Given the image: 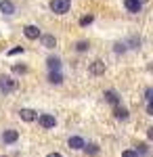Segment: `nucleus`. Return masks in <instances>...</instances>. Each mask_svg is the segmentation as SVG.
<instances>
[{"mask_svg": "<svg viewBox=\"0 0 153 157\" xmlns=\"http://www.w3.org/2000/svg\"><path fill=\"white\" fill-rule=\"evenodd\" d=\"M17 80L11 78V75H0V92L2 94H9V92H15L17 90Z\"/></svg>", "mask_w": 153, "mask_h": 157, "instance_id": "f257e3e1", "label": "nucleus"}, {"mask_svg": "<svg viewBox=\"0 0 153 157\" xmlns=\"http://www.w3.org/2000/svg\"><path fill=\"white\" fill-rule=\"evenodd\" d=\"M71 9V0H50V11L55 15H65Z\"/></svg>", "mask_w": 153, "mask_h": 157, "instance_id": "f03ea898", "label": "nucleus"}, {"mask_svg": "<svg viewBox=\"0 0 153 157\" xmlns=\"http://www.w3.org/2000/svg\"><path fill=\"white\" fill-rule=\"evenodd\" d=\"M38 124H40L44 130H50V128L57 126V120H55V115H50V113H42V115H38Z\"/></svg>", "mask_w": 153, "mask_h": 157, "instance_id": "7ed1b4c3", "label": "nucleus"}, {"mask_svg": "<svg viewBox=\"0 0 153 157\" xmlns=\"http://www.w3.org/2000/svg\"><path fill=\"white\" fill-rule=\"evenodd\" d=\"M0 13H2V15H6V17L15 15V13H17L15 2H13V0H0Z\"/></svg>", "mask_w": 153, "mask_h": 157, "instance_id": "20e7f679", "label": "nucleus"}, {"mask_svg": "<svg viewBox=\"0 0 153 157\" xmlns=\"http://www.w3.org/2000/svg\"><path fill=\"white\" fill-rule=\"evenodd\" d=\"M17 140H19V132H17V130L9 128V130L2 132V143H4V145H15Z\"/></svg>", "mask_w": 153, "mask_h": 157, "instance_id": "39448f33", "label": "nucleus"}, {"mask_svg": "<svg viewBox=\"0 0 153 157\" xmlns=\"http://www.w3.org/2000/svg\"><path fill=\"white\" fill-rule=\"evenodd\" d=\"M23 34H25V38H27V40H38V38L42 36L40 27H38V25H32V23L23 27Z\"/></svg>", "mask_w": 153, "mask_h": 157, "instance_id": "423d86ee", "label": "nucleus"}, {"mask_svg": "<svg viewBox=\"0 0 153 157\" xmlns=\"http://www.w3.org/2000/svg\"><path fill=\"white\" fill-rule=\"evenodd\" d=\"M19 117L29 124V121H36V120H38V113H36L34 109H21V111H19Z\"/></svg>", "mask_w": 153, "mask_h": 157, "instance_id": "0eeeda50", "label": "nucleus"}, {"mask_svg": "<svg viewBox=\"0 0 153 157\" xmlns=\"http://www.w3.org/2000/svg\"><path fill=\"white\" fill-rule=\"evenodd\" d=\"M67 145H69V149H76V151H80V149H84V147H86V143H84L82 136H69Z\"/></svg>", "mask_w": 153, "mask_h": 157, "instance_id": "6e6552de", "label": "nucleus"}, {"mask_svg": "<svg viewBox=\"0 0 153 157\" xmlns=\"http://www.w3.org/2000/svg\"><path fill=\"white\" fill-rule=\"evenodd\" d=\"M40 40H42V46L44 48H55L57 46V38L53 36V34H42Z\"/></svg>", "mask_w": 153, "mask_h": 157, "instance_id": "1a4fd4ad", "label": "nucleus"}, {"mask_svg": "<svg viewBox=\"0 0 153 157\" xmlns=\"http://www.w3.org/2000/svg\"><path fill=\"white\" fill-rule=\"evenodd\" d=\"M124 6L128 9V13H141L143 2L141 0H124Z\"/></svg>", "mask_w": 153, "mask_h": 157, "instance_id": "9d476101", "label": "nucleus"}, {"mask_svg": "<svg viewBox=\"0 0 153 157\" xmlns=\"http://www.w3.org/2000/svg\"><path fill=\"white\" fill-rule=\"evenodd\" d=\"M103 97H105V101H107V103H111L113 107H120V94L116 92V90H105Z\"/></svg>", "mask_w": 153, "mask_h": 157, "instance_id": "9b49d317", "label": "nucleus"}, {"mask_svg": "<svg viewBox=\"0 0 153 157\" xmlns=\"http://www.w3.org/2000/svg\"><path fill=\"white\" fill-rule=\"evenodd\" d=\"M46 67H48V71H61V59L59 57H48Z\"/></svg>", "mask_w": 153, "mask_h": 157, "instance_id": "f8f14e48", "label": "nucleus"}, {"mask_svg": "<svg viewBox=\"0 0 153 157\" xmlns=\"http://www.w3.org/2000/svg\"><path fill=\"white\" fill-rule=\"evenodd\" d=\"M90 73H94V75H101V73H105V63L99 59V61H94L92 65H90Z\"/></svg>", "mask_w": 153, "mask_h": 157, "instance_id": "ddd939ff", "label": "nucleus"}, {"mask_svg": "<svg viewBox=\"0 0 153 157\" xmlns=\"http://www.w3.org/2000/svg\"><path fill=\"white\" fill-rule=\"evenodd\" d=\"M48 82L55 84V86L63 84V73H61V71H48Z\"/></svg>", "mask_w": 153, "mask_h": 157, "instance_id": "4468645a", "label": "nucleus"}, {"mask_svg": "<svg viewBox=\"0 0 153 157\" xmlns=\"http://www.w3.org/2000/svg\"><path fill=\"white\" fill-rule=\"evenodd\" d=\"M113 115H116V120H128V111L124 107H116L113 109Z\"/></svg>", "mask_w": 153, "mask_h": 157, "instance_id": "2eb2a0df", "label": "nucleus"}, {"mask_svg": "<svg viewBox=\"0 0 153 157\" xmlns=\"http://www.w3.org/2000/svg\"><path fill=\"white\" fill-rule=\"evenodd\" d=\"M88 48H90V44H88L86 40H80V42L76 44V50H78V52H86Z\"/></svg>", "mask_w": 153, "mask_h": 157, "instance_id": "dca6fc26", "label": "nucleus"}, {"mask_svg": "<svg viewBox=\"0 0 153 157\" xmlns=\"http://www.w3.org/2000/svg\"><path fill=\"white\" fill-rule=\"evenodd\" d=\"M84 151H86L88 155H96V153H99V145L90 143V145H86V147H84Z\"/></svg>", "mask_w": 153, "mask_h": 157, "instance_id": "f3484780", "label": "nucleus"}, {"mask_svg": "<svg viewBox=\"0 0 153 157\" xmlns=\"http://www.w3.org/2000/svg\"><path fill=\"white\" fill-rule=\"evenodd\" d=\"M92 21H94L92 15H86V17H82V19H80V25H82V27H86V25H90Z\"/></svg>", "mask_w": 153, "mask_h": 157, "instance_id": "a211bd4d", "label": "nucleus"}, {"mask_svg": "<svg viewBox=\"0 0 153 157\" xmlns=\"http://www.w3.org/2000/svg\"><path fill=\"white\" fill-rule=\"evenodd\" d=\"M145 98H147V103H153V86H149L145 90Z\"/></svg>", "mask_w": 153, "mask_h": 157, "instance_id": "6ab92c4d", "label": "nucleus"}, {"mask_svg": "<svg viewBox=\"0 0 153 157\" xmlns=\"http://www.w3.org/2000/svg\"><path fill=\"white\" fill-rule=\"evenodd\" d=\"M25 71H27L25 65H13V73H25Z\"/></svg>", "mask_w": 153, "mask_h": 157, "instance_id": "aec40b11", "label": "nucleus"}, {"mask_svg": "<svg viewBox=\"0 0 153 157\" xmlns=\"http://www.w3.org/2000/svg\"><path fill=\"white\" fill-rule=\"evenodd\" d=\"M147 153H149V151H147V145H145V143H141V145H139V149H136V155H147Z\"/></svg>", "mask_w": 153, "mask_h": 157, "instance_id": "412c9836", "label": "nucleus"}, {"mask_svg": "<svg viewBox=\"0 0 153 157\" xmlns=\"http://www.w3.org/2000/svg\"><path fill=\"white\" fill-rule=\"evenodd\" d=\"M122 157H139V155H136V151H134V149H126V151L122 153Z\"/></svg>", "mask_w": 153, "mask_h": 157, "instance_id": "4be33fe9", "label": "nucleus"}, {"mask_svg": "<svg viewBox=\"0 0 153 157\" xmlns=\"http://www.w3.org/2000/svg\"><path fill=\"white\" fill-rule=\"evenodd\" d=\"M116 52H126V44H124V42H118V44H116Z\"/></svg>", "mask_w": 153, "mask_h": 157, "instance_id": "5701e85b", "label": "nucleus"}, {"mask_svg": "<svg viewBox=\"0 0 153 157\" xmlns=\"http://www.w3.org/2000/svg\"><path fill=\"white\" fill-rule=\"evenodd\" d=\"M19 52H23V46H17V48L9 50V55H11V57H13V55H19Z\"/></svg>", "mask_w": 153, "mask_h": 157, "instance_id": "b1692460", "label": "nucleus"}, {"mask_svg": "<svg viewBox=\"0 0 153 157\" xmlns=\"http://www.w3.org/2000/svg\"><path fill=\"white\" fill-rule=\"evenodd\" d=\"M147 113H149V115H153V103H149V105H147Z\"/></svg>", "mask_w": 153, "mask_h": 157, "instance_id": "393cba45", "label": "nucleus"}, {"mask_svg": "<svg viewBox=\"0 0 153 157\" xmlns=\"http://www.w3.org/2000/svg\"><path fill=\"white\" fill-rule=\"evenodd\" d=\"M147 136H149V140H153V128H149V130H147Z\"/></svg>", "mask_w": 153, "mask_h": 157, "instance_id": "a878e982", "label": "nucleus"}, {"mask_svg": "<svg viewBox=\"0 0 153 157\" xmlns=\"http://www.w3.org/2000/svg\"><path fill=\"white\" fill-rule=\"evenodd\" d=\"M46 157H63V155H61V153H48Z\"/></svg>", "mask_w": 153, "mask_h": 157, "instance_id": "bb28decb", "label": "nucleus"}, {"mask_svg": "<svg viewBox=\"0 0 153 157\" xmlns=\"http://www.w3.org/2000/svg\"><path fill=\"white\" fill-rule=\"evenodd\" d=\"M141 2H147V0H141Z\"/></svg>", "mask_w": 153, "mask_h": 157, "instance_id": "cd10ccee", "label": "nucleus"}]
</instances>
